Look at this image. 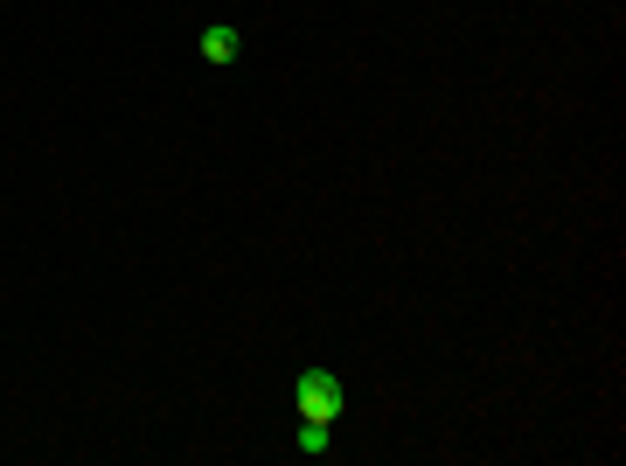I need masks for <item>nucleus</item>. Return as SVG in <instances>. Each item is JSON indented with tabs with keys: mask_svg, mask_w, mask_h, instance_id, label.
I'll list each match as a JSON object with an SVG mask.
<instances>
[{
	"mask_svg": "<svg viewBox=\"0 0 626 466\" xmlns=\"http://www.w3.org/2000/svg\"><path fill=\"white\" fill-rule=\"evenodd\" d=\"M327 446H334V425H313V418H300V453H307V460H320Z\"/></svg>",
	"mask_w": 626,
	"mask_h": 466,
	"instance_id": "obj_3",
	"label": "nucleus"
},
{
	"mask_svg": "<svg viewBox=\"0 0 626 466\" xmlns=\"http://www.w3.org/2000/svg\"><path fill=\"white\" fill-rule=\"evenodd\" d=\"M195 49H202V63H216V70H230V63H237V49H244V35H237L230 21H209V28L195 35Z\"/></svg>",
	"mask_w": 626,
	"mask_h": 466,
	"instance_id": "obj_2",
	"label": "nucleus"
},
{
	"mask_svg": "<svg viewBox=\"0 0 626 466\" xmlns=\"http://www.w3.org/2000/svg\"><path fill=\"white\" fill-rule=\"evenodd\" d=\"M293 404H300V418H313V425H334V418L348 411V390H341V376H334V369H300Z\"/></svg>",
	"mask_w": 626,
	"mask_h": 466,
	"instance_id": "obj_1",
	"label": "nucleus"
}]
</instances>
